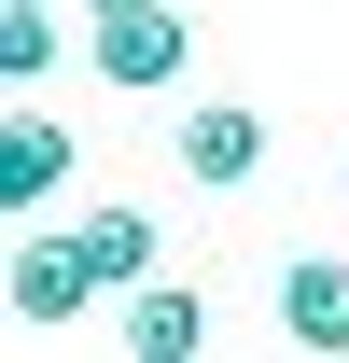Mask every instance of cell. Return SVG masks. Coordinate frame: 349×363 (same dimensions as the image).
Here are the masks:
<instances>
[{
	"mask_svg": "<svg viewBox=\"0 0 349 363\" xmlns=\"http://www.w3.org/2000/svg\"><path fill=\"white\" fill-rule=\"evenodd\" d=\"M252 168H265V112H238V98H210V112L182 126V182H210V196H238Z\"/></svg>",
	"mask_w": 349,
	"mask_h": 363,
	"instance_id": "277c9868",
	"label": "cell"
},
{
	"mask_svg": "<svg viewBox=\"0 0 349 363\" xmlns=\"http://www.w3.org/2000/svg\"><path fill=\"white\" fill-rule=\"evenodd\" d=\"M98 308V266H84V238L56 224V238H14V266H0V321L14 335H56V321H84Z\"/></svg>",
	"mask_w": 349,
	"mask_h": 363,
	"instance_id": "7a4b0ae2",
	"label": "cell"
},
{
	"mask_svg": "<svg viewBox=\"0 0 349 363\" xmlns=\"http://www.w3.org/2000/svg\"><path fill=\"white\" fill-rule=\"evenodd\" d=\"M70 238H84L98 294H140V279H154V210H126V196H98V210H70Z\"/></svg>",
	"mask_w": 349,
	"mask_h": 363,
	"instance_id": "8992f818",
	"label": "cell"
},
{
	"mask_svg": "<svg viewBox=\"0 0 349 363\" xmlns=\"http://www.w3.org/2000/svg\"><path fill=\"white\" fill-rule=\"evenodd\" d=\"M56 70V0H14L0 14V84H43Z\"/></svg>",
	"mask_w": 349,
	"mask_h": 363,
	"instance_id": "ba28073f",
	"label": "cell"
},
{
	"mask_svg": "<svg viewBox=\"0 0 349 363\" xmlns=\"http://www.w3.org/2000/svg\"><path fill=\"white\" fill-rule=\"evenodd\" d=\"M84 70L112 98H168L182 70H196V14H168V0H126V14H84Z\"/></svg>",
	"mask_w": 349,
	"mask_h": 363,
	"instance_id": "6da1fadb",
	"label": "cell"
},
{
	"mask_svg": "<svg viewBox=\"0 0 349 363\" xmlns=\"http://www.w3.org/2000/svg\"><path fill=\"white\" fill-rule=\"evenodd\" d=\"M56 182H70V126H43V112H14V126H0V210H43Z\"/></svg>",
	"mask_w": 349,
	"mask_h": 363,
	"instance_id": "52a82bcc",
	"label": "cell"
},
{
	"mask_svg": "<svg viewBox=\"0 0 349 363\" xmlns=\"http://www.w3.org/2000/svg\"><path fill=\"white\" fill-rule=\"evenodd\" d=\"M112 335H126V363H196V350H210V294H182V279H140Z\"/></svg>",
	"mask_w": 349,
	"mask_h": 363,
	"instance_id": "3957f363",
	"label": "cell"
},
{
	"mask_svg": "<svg viewBox=\"0 0 349 363\" xmlns=\"http://www.w3.org/2000/svg\"><path fill=\"white\" fill-rule=\"evenodd\" d=\"M279 335L294 350H349V266L336 252H294L279 266Z\"/></svg>",
	"mask_w": 349,
	"mask_h": 363,
	"instance_id": "5b68a950",
	"label": "cell"
}]
</instances>
